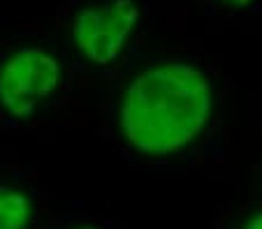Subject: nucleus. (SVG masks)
Returning <instances> with one entry per match:
<instances>
[{
  "label": "nucleus",
  "mask_w": 262,
  "mask_h": 229,
  "mask_svg": "<svg viewBox=\"0 0 262 229\" xmlns=\"http://www.w3.org/2000/svg\"><path fill=\"white\" fill-rule=\"evenodd\" d=\"M242 229H262V211H257V213H253L251 218L244 222Z\"/></svg>",
  "instance_id": "6"
},
{
  "label": "nucleus",
  "mask_w": 262,
  "mask_h": 229,
  "mask_svg": "<svg viewBox=\"0 0 262 229\" xmlns=\"http://www.w3.org/2000/svg\"><path fill=\"white\" fill-rule=\"evenodd\" d=\"M77 229H98V227H91V224H84V227H77Z\"/></svg>",
  "instance_id": "7"
},
{
  "label": "nucleus",
  "mask_w": 262,
  "mask_h": 229,
  "mask_svg": "<svg viewBox=\"0 0 262 229\" xmlns=\"http://www.w3.org/2000/svg\"><path fill=\"white\" fill-rule=\"evenodd\" d=\"M63 65L51 51L24 46L0 60V109L14 120H28L58 90Z\"/></svg>",
  "instance_id": "2"
},
{
  "label": "nucleus",
  "mask_w": 262,
  "mask_h": 229,
  "mask_svg": "<svg viewBox=\"0 0 262 229\" xmlns=\"http://www.w3.org/2000/svg\"><path fill=\"white\" fill-rule=\"evenodd\" d=\"M218 3L230 7V10H246V7H251L255 0H218Z\"/></svg>",
  "instance_id": "5"
},
{
  "label": "nucleus",
  "mask_w": 262,
  "mask_h": 229,
  "mask_svg": "<svg viewBox=\"0 0 262 229\" xmlns=\"http://www.w3.org/2000/svg\"><path fill=\"white\" fill-rule=\"evenodd\" d=\"M33 220V201L24 190L0 185V229H26Z\"/></svg>",
  "instance_id": "4"
},
{
  "label": "nucleus",
  "mask_w": 262,
  "mask_h": 229,
  "mask_svg": "<svg viewBox=\"0 0 262 229\" xmlns=\"http://www.w3.org/2000/svg\"><path fill=\"white\" fill-rule=\"evenodd\" d=\"M142 19L137 0H107L81 7L72 19V44L91 65H112L121 58Z\"/></svg>",
  "instance_id": "3"
},
{
  "label": "nucleus",
  "mask_w": 262,
  "mask_h": 229,
  "mask_svg": "<svg viewBox=\"0 0 262 229\" xmlns=\"http://www.w3.org/2000/svg\"><path fill=\"white\" fill-rule=\"evenodd\" d=\"M216 93L207 72L186 60L148 65L119 102V132L146 158H169L190 148L207 132Z\"/></svg>",
  "instance_id": "1"
}]
</instances>
